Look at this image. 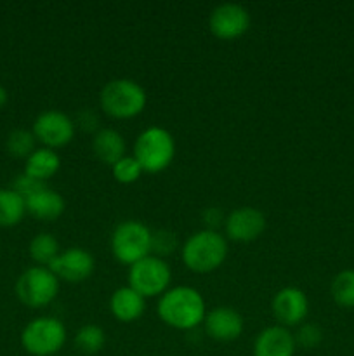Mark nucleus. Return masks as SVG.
<instances>
[{"instance_id":"cd10ccee","label":"nucleus","mask_w":354,"mask_h":356,"mask_svg":"<svg viewBox=\"0 0 354 356\" xmlns=\"http://www.w3.org/2000/svg\"><path fill=\"white\" fill-rule=\"evenodd\" d=\"M45 186H47V184L42 183V181H38V179H33V177L23 172V174H19V176L14 177L12 186L10 188H12V190L16 191L19 197H23L24 200H26L28 197L35 195L37 191H40L42 188H45Z\"/></svg>"},{"instance_id":"39448f33","label":"nucleus","mask_w":354,"mask_h":356,"mask_svg":"<svg viewBox=\"0 0 354 356\" xmlns=\"http://www.w3.org/2000/svg\"><path fill=\"white\" fill-rule=\"evenodd\" d=\"M110 245L118 263L132 266L137 261L151 256L153 232L142 221L127 219L113 229Z\"/></svg>"},{"instance_id":"4468645a","label":"nucleus","mask_w":354,"mask_h":356,"mask_svg":"<svg viewBox=\"0 0 354 356\" xmlns=\"http://www.w3.org/2000/svg\"><path fill=\"white\" fill-rule=\"evenodd\" d=\"M205 332L210 339L217 343H231L243 334L245 320L236 309L229 306H217V308L207 312L205 316Z\"/></svg>"},{"instance_id":"7c9ffc66","label":"nucleus","mask_w":354,"mask_h":356,"mask_svg":"<svg viewBox=\"0 0 354 356\" xmlns=\"http://www.w3.org/2000/svg\"><path fill=\"white\" fill-rule=\"evenodd\" d=\"M7 101H9V94H7L6 87H3L2 83H0V108L6 106Z\"/></svg>"},{"instance_id":"1a4fd4ad","label":"nucleus","mask_w":354,"mask_h":356,"mask_svg":"<svg viewBox=\"0 0 354 356\" xmlns=\"http://www.w3.org/2000/svg\"><path fill=\"white\" fill-rule=\"evenodd\" d=\"M31 132L42 146L51 149L65 148L73 141L76 124L59 110H45L35 118Z\"/></svg>"},{"instance_id":"c756f323","label":"nucleus","mask_w":354,"mask_h":356,"mask_svg":"<svg viewBox=\"0 0 354 356\" xmlns=\"http://www.w3.org/2000/svg\"><path fill=\"white\" fill-rule=\"evenodd\" d=\"M205 221L208 222V229H215L217 226L224 225L226 218H222V214L219 209L210 207V209H207V212H205Z\"/></svg>"},{"instance_id":"7ed1b4c3","label":"nucleus","mask_w":354,"mask_h":356,"mask_svg":"<svg viewBox=\"0 0 354 356\" xmlns=\"http://www.w3.org/2000/svg\"><path fill=\"white\" fill-rule=\"evenodd\" d=\"M148 94L144 87L132 79H113L104 83L99 92V106L115 120L135 118L144 111Z\"/></svg>"},{"instance_id":"9d476101","label":"nucleus","mask_w":354,"mask_h":356,"mask_svg":"<svg viewBox=\"0 0 354 356\" xmlns=\"http://www.w3.org/2000/svg\"><path fill=\"white\" fill-rule=\"evenodd\" d=\"M208 30L219 40H236L250 30V13L239 3H221L208 16Z\"/></svg>"},{"instance_id":"b1692460","label":"nucleus","mask_w":354,"mask_h":356,"mask_svg":"<svg viewBox=\"0 0 354 356\" xmlns=\"http://www.w3.org/2000/svg\"><path fill=\"white\" fill-rule=\"evenodd\" d=\"M37 138L28 129H14L6 139V149L14 159L26 160L37 149Z\"/></svg>"},{"instance_id":"a211bd4d","label":"nucleus","mask_w":354,"mask_h":356,"mask_svg":"<svg viewBox=\"0 0 354 356\" xmlns=\"http://www.w3.org/2000/svg\"><path fill=\"white\" fill-rule=\"evenodd\" d=\"M92 152L104 165H115L125 156V138L115 129H99L92 138Z\"/></svg>"},{"instance_id":"dca6fc26","label":"nucleus","mask_w":354,"mask_h":356,"mask_svg":"<svg viewBox=\"0 0 354 356\" xmlns=\"http://www.w3.org/2000/svg\"><path fill=\"white\" fill-rule=\"evenodd\" d=\"M24 204H26V214L38 221H56L66 211V200L62 195L49 186L28 197Z\"/></svg>"},{"instance_id":"4be33fe9","label":"nucleus","mask_w":354,"mask_h":356,"mask_svg":"<svg viewBox=\"0 0 354 356\" xmlns=\"http://www.w3.org/2000/svg\"><path fill=\"white\" fill-rule=\"evenodd\" d=\"M73 343L80 353L97 355L106 346V332H104L103 327L96 325V323H87L76 330Z\"/></svg>"},{"instance_id":"c85d7f7f","label":"nucleus","mask_w":354,"mask_h":356,"mask_svg":"<svg viewBox=\"0 0 354 356\" xmlns=\"http://www.w3.org/2000/svg\"><path fill=\"white\" fill-rule=\"evenodd\" d=\"M78 125L87 132H94V131L97 132L99 131V129H97V125H99V118H97V115L94 113L92 110H83L80 111L78 115Z\"/></svg>"},{"instance_id":"412c9836","label":"nucleus","mask_w":354,"mask_h":356,"mask_svg":"<svg viewBox=\"0 0 354 356\" xmlns=\"http://www.w3.org/2000/svg\"><path fill=\"white\" fill-rule=\"evenodd\" d=\"M31 259L37 263V266H49L56 257L59 256V242L52 233L42 232L31 238L30 247H28Z\"/></svg>"},{"instance_id":"423d86ee","label":"nucleus","mask_w":354,"mask_h":356,"mask_svg":"<svg viewBox=\"0 0 354 356\" xmlns=\"http://www.w3.org/2000/svg\"><path fill=\"white\" fill-rule=\"evenodd\" d=\"M65 323L54 316H38L21 332V346L31 356H54L66 344Z\"/></svg>"},{"instance_id":"aec40b11","label":"nucleus","mask_w":354,"mask_h":356,"mask_svg":"<svg viewBox=\"0 0 354 356\" xmlns=\"http://www.w3.org/2000/svg\"><path fill=\"white\" fill-rule=\"evenodd\" d=\"M26 216V204L12 188H0V228H14Z\"/></svg>"},{"instance_id":"f03ea898","label":"nucleus","mask_w":354,"mask_h":356,"mask_svg":"<svg viewBox=\"0 0 354 356\" xmlns=\"http://www.w3.org/2000/svg\"><path fill=\"white\" fill-rule=\"evenodd\" d=\"M228 257V238L217 229L203 228L187 236L180 249L184 266L198 275L212 273L224 264Z\"/></svg>"},{"instance_id":"a878e982","label":"nucleus","mask_w":354,"mask_h":356,"mask_svg":"<svg viewBox=\"0 0 354 356\" xmlns=\"http://www.w3.org/2000/svg\"><path fill=\"white\" fill-rule=\"evenodd\" d=\"M294 337H295V344H297V348L312 350V348L321 344L323 330L319 329L316 323H302V325H298L297 332H294Z\"/></svg>"},{"instance_id":"f257e3e1","label":"nucleus","mask_w":354,"mask_h":356,"mask_svg":"<svg viewBox=\"0 0 354 356\" xmlns=\"http://www.w3.org/2000/svg\"><path fill=\"white\" fill-rule=\"evenodd\" d=\"M156 315L170 329L187 332L205 322L207 305L200 291L189 285H177L160 296Z\"/></svg>"},{"instance_id":"bb28decb","label":"nucleus","mask_w":354,"mask_h":356,"mask_svg":"<svg viewBox=\"0 0 354 356\" xmlns=\"http://www.w3.org/2000/svg\"><path fill=\"white\" fill-rule=\"evenodd\" d=\"M177 249V235L170 229H156L153 232L151 254L158 257L170 256Z\"/></svg>"},{"instance_id":"20e7f679","label":"nucleus","mask_w":354,"mask_h":356,"mask_svg":"<svg viewBox=\"0 0 354 356\" xmlns=\"http://www.w3.org/2000/svg\"><path fill=\"white\" fill-rule=\"evenodd\" d=\"M142 172L160 174L176 159V139L167 129L151 125L137 136L132 153Z\"/></svg>"},{"instance_id":"2eb2a0df","label":"nucleus","mask_w":354,"mask_h":356,"mask_svg":"<svg viewBox=\"0 0 354 356\" xmlns=\"http://www.w3.org/2000/svg\"><path fill=\"white\" fill-rule=\"evenodd\" d=\"M295 344L294 332L281 325H269L257 334L253 341V356H294Z\"/></svg>"},{"instance_id":"393cba45","label":"nucleus","mask_w":354,"mask_h":356,"mask_svg":"<svg viewBox=\"0 0 354 356\" xmlns=\"http://www.w3.org/2000/svg\"><path fill=\"white\" fill-rule=\"evenodd\" d=\"M111 174H113L115 181L120 184H134L135 181L141 179L142 167L139 165L137 160L132 155H125L124 159L118 160L115 165H111Z\"/></svg>"},{"instance_id":"9b49d317","label":"nucleus","mask_w":354,"mask_h":356,"mask_svg":"<svg viewBox=\"0 0 354 356\" xmlns=\"http://www.w3.org/2000/svg\"><path fill=\"white\" fill-rule=\"evenodd\" d=\"M271 312L281 327H298L309 315V299L302 289L288 285L280 289L271 301Z\"/></svg>"},{"instance_id":"6e6552de","label":"nucleus","mask_w":354,"mask_h":356,"mask_svg":"<svg viewBox=\"0 0 354 356\" xmlns=\"http://www.w3.org/2000/svg\"><path fill=\"white\" fill-rule=\"evenodd\" d=\"M172 270L163 257L148 256L128 266V287L142 298H160L170 289Z\"/></svg>"},{"instance_id":"f3484780","label":"nucleus","mask_w":354,"mask_h":356,"mask_svg":"<svg viewBox=\"0 0 354 356\" xmlns=\"http://www.w3.org/2000/svg\"><path fill=\"white\" fill-rule=\"evenodd\" d=\"M110 312L121 323L137 322L146 312V298L128 285L118 287L110 298Z\"/></svg>"},{"instance_id":"ddd939ff","label":"nucleus","mask_w":354,"mask_h":356,"mask_svg":"<svg viewBox=\"0 0 354 356\" xmlns=\"http://www.w3.org/2000/svg\"><path fill=\"white\" fill-rule=\"evenodd\" d=\"M264 229H266V216L255 207H238L226 216V238L231 242H255Z\"/></svg>"},{"instance_id":"5701e85b","label":"nucleus","mask_w":354,"mask_h":356,"mask_svg":"<svg viewBox=\"0 0 354 356\" xmlns=\"http://www.w3.org/2000/svg\"><path fill=\"white\" fill-rule=\"evenodd\" d=\"M333 302L340 308H354V270H344L333 277L330 285Z\"/></svg>"},{"instance_id":"0eeeda50","label":"nucleus","mask_w":354,"mask_h":356,"mask_svg":"<svg viewBox=\"0 0 354 356\" xmlns=\"http://www.w3.org/2000/svg\"><path fill=\"white\" fill-rule=\"evenodd\" d=\"M59 294V278L47 266H31L19 275L16 296L28 308H45Z\"/></svg>"},{"instance_id":"6ab92c4d","label":"nucleus","mask_w":354,"mask_h":356,"mask_svg":"<svg viewBox=\"0 0 354 356\" xmlns=\"http://www.w3.org/2000/svg\"><path fill=\"white\" fill-rule=\"evenodd\" d=\"M59 169H61L59 155L56 153V149L45 148V146L37 148L24 160V174L42 181V183H47L51 177H54Z\"/></svg>"},{"instance_id":"f8f14e48","label":"nucleus","mask_w":354,"mask_h":356,"mask_svg":"<svg viewBox=\"0 0 354 356\" xmlns=\"http://www.w3.org/2000/svg\"><path fill=\"white\" fill-rule=\"evenodd\" d=\"M47 268L59 278V282L80 284L92 277L94 270H96V259L87 249L69 247V249L61 250L59 256Z\"/></svg>"}]
</instances>
